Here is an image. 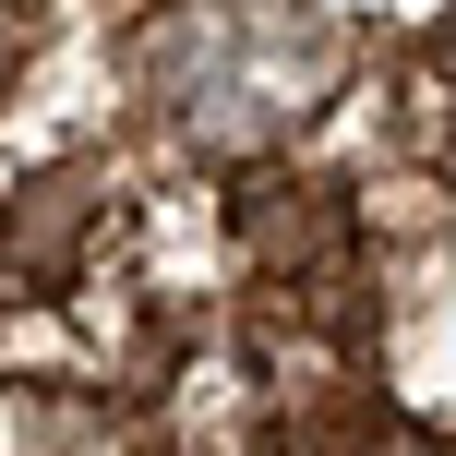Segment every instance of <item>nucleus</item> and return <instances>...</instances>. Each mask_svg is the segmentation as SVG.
<instances>
[{"instance_id": "obj_1", "label": "nucleus", "mask_w": 456, "mask_h": 456, "mask_svg": "<svg viewBox=\"0 0 456 456\" xmlns=\"http://www.w3.org/2000/svg\"><path fill=\"white\" fill-rule=\"evenodd\" d=\"M133 85L181 120L192 144H276L337 85V24L289 0H168L133 24Z\"/></svg>"}, {"instance_id": "obj_2", "label": "nucleus", "mask_w": 456, "mask_h": 456, "mask_svg": "<svg viewBox=\"0 0 456 456\" xmlns=\"http://www.w3.org/2000/svg\"><path fill=\"white\" fill-rule=\"evenodd\" d=\"M228 228H240V252L265 276H324L348 252V192L313 181V168H252V181L228 192Z\"/></svg>"}, {"instance_id": "obj_3", "label": "nucleus", "mask_w": 456, "mask_h": 456, "mask_svg": "<svg viewBox=\"0 0 456 456\" xmlns=\"http://www.w3.org/2000/svg\"><path fill=\"white\" fill-rule=\"evenodd\" d=\"M96 205H109V168H85V157L48 168V181H24V205H12V265H37V276H48Z\"/></svg>"}, {"instance_id": "obj_4", "label": "nucleus", "mask_w": 456, "mask_h": 456, "mask_svg": "<svg viewBox=\"0 0 456 456\" xmlns=\"http://www.w3.org/2000/svg\"><path fill=\"white\" fill-rule=\"evenodd\" d=\"M265 456H396V420L372 409V396H324L289 433H265Z\"/></svg>"}, {"instance_id": "obj_5", "label": "nucleus", "mask_w": 456, "mask_h": 456, "mask_svg": "<svg viewBox=\"0 0 456 456\" xmlns=\"http://www.w3.org/2000/svg\"><path fill=\"white\" fill-rule=\"evenodd\" d=\"M12 61H24V12L0 0V85H12Z\"/></svg>"}, {"instance_id": "obj_6", "label": "nucleus", "mask_w": 456, "mask_h": 456, "mask_svg": "<svg viewBox=\"0 0 456 456\" xmlns=\"http://www.w3.org/2000/svg\"><path fill=\"white\" fill-rule=\"evenodd\" d=\"M420 61H433V72H456V12L433 24V37H420Z\"/></svg>"}]
</instances>
